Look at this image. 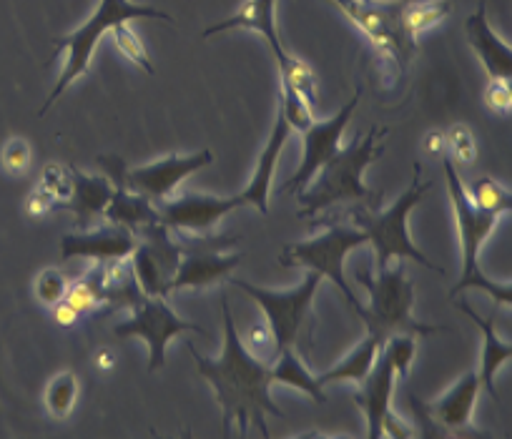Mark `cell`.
Listing matches in <instances>:
<instances>
[{"mask_svg": "<svg viewBox=\"0 0 512 439\" xmlns=\"http://www.w3.org/2000/svg\"><path fill=\"white\" fill-rule=\"evenodd\" d=\"M221 319H224V349L219 359L204 357L191 342H186V347L196 359L199 374L214 389L224 432L229 434L231 424H239L241 434L249 432V427H256L262 437H269L267 414L284 419V412L272 399V364L254 357L244 347L226 297H221Z\"/></svg>", "mask_w": 512, "mask_h": 439, "instance_id": "cell-1", "label": "cell"}, {"mask_svg": "<svg viewBox=\"0 0 512 439\" xmlns=\"http://www.w3.org/2000/svg\"><path fill=\"white\" fill-rule=\"evenodd\" d=\"M390 128H369L367 136L357 133L352 146L339 149L312 181V189H302L299 194V204L302 211L299 216H317L319 211L332 209L334 204H367L374 206L372 199H379V194H372L367 186L362 184V174L372 161H377L384 154L382 138H387Z\"/></svg>", "mask_w": 512, "mask_h": 439, "instance_id": "cell-2", "label": "cell"}, {"mask_svg": "<svg viewBox=\"0 0 512 439\" xmlns=\"http://www.w3.org/2000/svg\"><path fill=\"white\" fill-rule=\"evenodd\" d=\"M432 189V181H422V164L412 166V184L402 191L400 199L384 211H374V206L359 204L354 206L352 214L354 226L367 236V244H372L374 256H377V269L390 266L392 259L417 261L432 271H440V266L432 264L425 254L415 246L410 236V214L420 204L422 196Z\"/></svg>", "mask_w": 512, "mask_h": 439, "instance_id": "cell-3", "label": "cell"}, {"mask_svg": "<svg viewBox=\"0 0 512 439\" xmlns=\"http://www.w3.org/2000/svg\"><path fill=\"white\" fill-rule=\"evenodd\" d=\"M357 281L367 289L369 304L367 309L359 307L357 314L367 322V332L377 334L379 339H387L392 334H437L445 332V327L417 322L412 307H415V286L407 276L405 264L384 266L377 269V276L369 271L357 269Z\"/></svg>", "mask_w": 512, "mask_h": 439, "instance_id": "cell-4", "label": "cell"}, {"mask_svg": "<svg viewBox=\"0 0 512 439\" xmlns=\"http://www.w3.org/2000/svg\"><path fill=\"white\" fill-rule=\"evenodd\" d=\"M139 18H156V21H169V23L174 21L169 13L159 11V8L154 6H141V3H131V0H101L96 11H93V16L88 18L78 31L58 38L56 53L66 51L68 56H66V63H63L61 76H58V83L53 86V91L48 93L46 103H43L41 116H46V111H51L53 103L66 93V88L71 86L76 78H81L83 73H88L93 51H96L103 33H111L113 26H118V23H131V21H139Z\"/></svg>", "mask_w": 512, "mask_h": 439, "instance_id": "cell-5", "label": "cell"}, {"mask_svg": "<svg viewBox=\"0 0 512 439\" xmlns=\"http://www.w3.org/2000/svg\"><path fill=\"white\" fill-rule=\"evenodd\" d=\"M445 176H447V191H450L452 211H455L457 231H460V246H462V274L460 281L450 289V297H457L465 289H480L490 294L495 304H512V289L510 284H497V281L487 279L482 274L477 256H480L482 244L487 236L495 231L500 214L492 211H480L470 204L465 194V184H462L460 174L455 169V161L445 159Z\"/></svg>", "mask_w": 512, "mask_h": 439, "instance_id": "cell-6", "label": "cell"}, {"mask_svg": "<svg viewBox=\"0 0 512 439\" xmlns=\"http://www.w3.org/2000/svg\"><path fill=\"white\" fill-rule=\"evenodd\" d=\"M231 284L239 286L246 297H251L259 304V309L267 317V324L272 327L274 339H277L279 354L282 349L294 347L299 342V337L307 332L309 319H312L314 294H317L319 284H322V276L317 271L307 269V276H304L302 284L287 291L262 289V286H254L251 281L244 279H234Z\"/></svg>", "mask_w": 512, "mask_h": 439, "instance_id": "cell-7", "label": "cell"}, {"mask_svg": "<svg viewBox=\"0 0 512 439\" xmlns=\"http://www.w3.org/2000/svg\"><path fill=\"white\" fill-rule=\"evenodd\" d=\"M362 244H367V236H364L357 226L332 224L327 231L312 236V239L287 246V249L279 254V264L304 266V269L317 271L322 279L324 276L332 279V284L347 297L349 307L357 312L362 304L357 302L354 291L349 289L347 279H344V259Z\"/></svg>", "mask_w": 512, "mask_h": 439, "instance_id": "cell-8", "label": "cell"}, {"mask_svg": "<svg viewBox=\"0 0 512 439\" xmlns=\"http://www.w3.org/2000/svg\"><path fill=\"white\" fill-rule=\"evenodd\" d=\"M334 6L364 33L384 61L405 68L415 53L417 41L402 26V0H332Z\"/></svg>", "mask_w": 512, "mask_h": 439, "instance_id": "cell-9", "label": "cell"}, {"mask_svg": "<svg viewBox=\"0 0 512 439\" xmlns=\"http://www.w3.org/2000/svg\"><path fill=\"white\" fill-rule=\"evenodd\" d=\"M131 309H134V314L126 322L116 324L113 332L118 337H141L149 344V372H159V369L166 367V347H169L174 337L184 332H196L206 337V332L199 324L181 319L166 304L164 297H144Z\"/></svg>", "mask_w": 512, "mask_h": 439, "instance_id": "cell-10", "label": "cell"}, {"mask_svg": "<svg viewBox=\"0 0 512 439\" xmlns=\"http://www.w3.org/2000/svg\"><path fill=\"white\" fill-rule=\"evenodd\" d=\"M395 364L390 354L379 349L374 367L369 369L367 377L359 382V389H354L352 399L362 409L367 419V437H410V427L392 412V392H395Z\"/></svg>", "mask_w": 512, "mask_h": 439, "instance_id": "cell-11", "label": "cell"}, {"mask_svg": "<svg viewBox=\"0 0 512 439\" xmlns=\"http://www.w3.org/2000/svg\"><path fill=\"white\" fill-rule=\"evenodd\" d=\"M359 96H362V88H357L352 101H349L347 106L339 108V111L334 113L329 121H314L312 126L302 133L304 136V159H302V164H299V169L294 171L292 179L282 186V194H294V191L307 189V186L314 181V176H317V171L322 169V166L327 164V161L332 159L339 149H342V146H339V141H342L344 128H347L349 118H352L354 108H357Z\"/></svg>", "mask_w": 512, "mask_h": 439, "instance_id": "cell-12", "label": "cell"}, {"mask_svg": "<svg viewBox=\"0 0 512 439\" xmlns=\"http://www.w3.org/2000/svg\"><path fill=\"white\" fill-rule=\"evenodd\" d=\"M179 241L184 249V256L176 264L174 276L166 284V291H181V289H206V286L219 284L221 279H226L229 271H234L239 266V261L244 259L241 254H221V246L216 249H206L204 239H194L186 231H179Z\"/></svg>", "mask_w": 512, "mask_h": 439, "instance_id": "cell-13", "label": "cell"}, {"mask_svg": "<svg viewBox=\"0 0 512 439\" xmlns=\"http://www.w3.org/2000/svg\"><path fill=\"white\" fill-rule=\"evenodd\" d=\"M480 379L477 372H467L457 379L452 389H447L440 399L432 404L420 402L417 397H410L412 409L422 417H427V424L435 427V434H482L472 429V414H475L477 394H480Z\"/></svg>", "mask_w": 512, "mask_h": 439, "instance_id": "cell-14", "label": "cell"}, {"mask_svg": "<svg viewBox=\"0 0 512 439\" xmlns=\"http://www.w3.org/2000/svg\"><path fill=\"white\" fill-rule=\"evenodd\" d=\"M214 161V154L209 149L196 151V154L181 156L171 154L166 159L154 161L149 166H139V169H126L123 171V184L136 194L146 196L151 201H164L169 199L176 191V186L199 169L209 166Z\"/></svg>", "mask_w": 512, "mask_h": 439, "instance_id": "cell-15", "label": "cell"}, {"mask_svg": "<svg viewBox=\"0 0 512 439\" xmlns=\"http://www.w3.org/2000/svg\"><path fill=\"white\" fill-rule=\"evenodd\" d=\"M239 196H204V194H181L179 199H164L159 201L156 211L164 226H171L176 231H186V234H209L224 216L239 209Z\"/></svg>", "mask_w": 512, "mask_h": 439, "instance_id": "cell-16", "label": "cell"}, {"mask_svg": "<svg viewBox=\"0 0 512 439\" xmlns=\"http://www.w3.org/2000/svg\"><path fill=\"white\" fill-rule=\"evenodd\" d=\"M134 251H136L134 234L121 224L98 226L96 231H88V234L63 236V259L88 256V259L111 261V259H126V256L134 254Z\"/></svg>", "mask_w": 512, "mask_h": 439, "instance_id": "cell-17", "label": "cell"}, {"mask_svg": "<svg viewBox=\"0 0 512 439\" xmlns=\"http://www.w3.org/2000/svg\"><path fill=\"white\" fill-rule=\"evenodd\" d=\"M467 41H470L472 51L485 66L487 76L492 81H510L512 78V48L492 31L490 21H487L485 3L477 6V11L467 18Z\"/></svg>", "mask_w": 512, "mask_h": 439, "instance_id": "cell-18", "label": "cell"}, {"mask_svg": "<svg viewBox=\"0 0 512 439\" xmlns=\"http://www.w3.org/2000/svg\"><path fill=\"white\" fill-rule=\"evenodd\" d=\"M292 136V126L284 118L282 106L277 108V121H274L272 136H269L267 146H264L262 156H259V164H256L254 174H251L249 186L239 194L241 204H251L259 214H269V189H272L274 169H277V159L282 154L284 143Z\"/></svg>", "mask_w": 512, "mask_h": 439, "instance_id": "cell-19", "label": "cell"}, {"mask_svg": "<svg viewBox=\"0 0 512 439\" xmlns=\"http://www.w3.org/2000/svg\"><path fill=\"white\" fill-rule=\"evenodd\" d=\"M274 11H277V0H246L244 6L234 13L226 21L216 23V26L206 28L201 36L211 38L214 33H224V31H256L262 33L264 38L272 46L274 58H277L279 68L289 61V53L284 51L282 41H279L277 33V21H274Z\"/></svg>", "mask_w": 512, "mask_h": 439, "instance_id": "cell-20", "label": "cell"}, {"mask_svg": "<svg viewBox=\"0 0 512 439\" xmlns=\"http://www.w3.org/2000/svg\"><path fill=\"white\" fill-rule=\"evenodd\" d=\"M462 312L477 324L482 334V357H480V372H477V379H480V387H485L492 397H497L495 392V374L500 372L502 364H507L512 359V347L502 342L495 332V324L492 319L480 317L475 309H470L467 304H460Z\"/></svg>", "mask_w": 512, "mask_h": 439, "instance_id": "cell-21", "label": "cell"}, {"mask_svg": "<svg viewBox=\"0 0 512 439\" xmlns=\"http://www.w3.org/2000/svg\"><path fill=\"white\" fill-rule=\"evenodd\" d=\"M68 171H71L73 194H71V199L66 201V206L68 209L76 211L78 224H83V221H91L93 216L103 214L108 206V201H111V196H113V189L108 186V181L93 179V176L81 174V171L73 169V166H68Z\"/></svg>", "mask_w": 512, "mask_h": 439, "instance_id": "cell-22", "label": "cell"}, {"mask_svg": "<svg viewBox=\"0 0 512 439\" xmlns=\"http://www.w3.org/2000/svg\"><path fill=\"white\" fill-rule=\"evenodd\" d=\"M379 349H382V339H379L377 334L367 332V337H364L362 342H359L357 347H354L352 352L342 359V362L334 364L329 372L319 374L317 382L322 384V387H327V384H332V382L359 384L364 377H367L369 369L374 367V359H377Z\"/></svg>", "mask_w": 512, "mask_h": 439, "instance_id": "cell-23", "label": "cell"}, {"mask_svg": "<svg viewBox=\"0 0 512 439\" xmlns=\"http://www.w3.org/2000/svg\"><path fill=\"white\" fill-rule=\"evenodd\" d=\"M272 377L274 384H287V387L297 389V392L307 394L309 399H314L317 404L327 402V394H324V387L317 382L312 372L304 367L302 357L297 354V349L289 347L282 349V352L274 357L272 364Z\"/></svg>", "mask_w": 512, "mask_h": 439, "instance_id": "cell-24", "label": "cell"}, {"mask_svg": "<svg viewBox=\"0 0 512 439\" xmlns=\"http://www.w3.org/2000/svg\"><path fill=\"white\" fill-rule=\"evenodd\" d=\"M66 302L76 309L78 314H96L98 309L106 307V286H103V264L93 266L88 274L73 281L66 291Z\"/></svg>", "mask_w": 512, "mask_h": 439, "instance_id": "cell-25", "label": "cell"}, {"mask_svg": "<svg viewBox=\"0 0 512 439\" xmlns=\"http://www.w3.org/2000/svg\"><path fill=\"white\" fill-rule=\"evenodd\" d=\"M450 13V0H415V3H405V8H402V26L417 41L422 33L440 26Z\"/></svg>", "mask_w": 512, "mask_h": 439, "instance_id": "cell-26", "label": "cell"}, {"mask_svg": "<svg viewBox=\"0 0 512 439\" xmlns=\"http://www.w3.org/2000/svg\"><path fill=\"white\" fill-rule=\"evenodd\" d=\"M78 402V377L73 372H61L48 382L43 392V404L53 419H68Z\"/></svg>", "mask_w": 512, "mask_h": 439, "instance_id": "cell-27", "label": "cell"}, {"mask_svg": "<svg viewBox=\"0 0 512 439\" xmlns=\"http://www.w3.org/2000/svg\"><path fill=\"white\" fill-rule=\"evenodd\" d=\"M465 194L470 204L480 211H492V214L502 216L512 209V194L490 176H480L477 181L467 184Z\"/></svg>", "mask_w": 512, "mask_h": 439, "instance_id": "cell-28", "label": "cell"}, {"mask_svg": "<svg viewBox=\"0 0 512 439\" xmlns=\"http://www.w3.org/2000/svg\"><path fill=\"white\" fill-rule=\"evenodd\" d=\"M279 73H282V83H289L312 108L317 106V76L309 63L289 53V61L279 68Z\"/></svg>", "mask_w": 512, "mask_h": 439, "instance_id": "cell-29", "label": "cell"}, {"mask_svg": "<svg viewBox=\"0 0 512 439\" xmlns=\"http://www.w3.org/2000/svg\"><path fill=\"white\" fill-rule=\"evenodd\" d=\"M415 337L417 334H410V332L392 334V337H387V344H382V349L390 354L392 364H395L397 377L402 379L410 377L412 372V362H415V354H417Z\"/></svg>", "mask_w": 512, "mask_h": 439, "instance_id": "cell-30", "label": "cell"}, {"mask_svg": "<svg viewBox=\"0 0 512 439\" xmlns=\"http://www.w3.org/2000/svg\"><path fill=\"white\" fill-rule=\"evenodd\" d=\"M279 106H282V113H284V118H287L289 126H292V131L297 128V131L304 133L314 123L312 106H309V103L304 101V98L299 96V93L294 91L289 83H282V96H279Z\"/></svg>", "mask_w": 512, "mask_h": 439, "instance_id": "cell-31", "label": "cell"}, {"mask_svg": "<svg viewBox=\"0 0 512 439\" xmlns=\"http://www.w3.org/2000/svg\"><path fill=\"white\" fill-rule=\"evenodd\" d=\"M111 33H113V41H116V48L128 58V61L136 63L141 71L154 73V66H151V58H149V53H146L144 43H141L139 36L131 31V26H128V23H118V26H113Z\"/></svg>", "mask_w": 512, "mask_h": 439, "instance_id": "cell-32", "label": "cell"}, {"mask_svg": "<svg viewBox=\"0 0 512 439\" xmlns=\"http://www.w3.org/2000/svg\"><path fill=\"white\" fill-rule=\"evenodd\" d=\"M68 286H71V281L61 269H43L33 289H36V299L43 307H56L58 302L66 299Z\"/></svg>", "mask_w": 512, "mask_h": 439, "instance_id": "cell-33", "label": "cell"}, {"mask_svg": "<svg viewBox=\"0 0 512 439\" xmlns=\"http://www.w3.org/2000/svg\"><path fill=\"white\" fill-rule=\"evenodd\" d=\"M244 347L249 349L254 357L264 359V362H272L277 357V339H274L272 327L267 322H254L246 327L244 334H239Z\"/></svg>", "mask_w": 512, "mask_h": 439, "instance_id": "cell-34", "label": "cell"}, {"mask_svg": "<svg viewBox=\"0 0 512 439\" xmlns=\"http://www.w3.org/2000/svg\"><path fill=\"white\" fill-rule=\"evenodd\" d=\"M447 146H450L457 164L472 166L477 161L475 136H472V131L465 126V123H455V126L447 131Z\"/></svg>", "mask_w": 512, "mask_h": 439, "instance_id": "cell-35", "label": "cell"}, {"mask_svg": "<svg viewBox=\"0 0 512 439\" xmlns=\"http://www.w3.org/2000/svg\"><path fill=\"white\" fill-rule=\"evenodd\" d=\"M31 143L26 138H11V141L3 146V154H0V161H3V169L11 176H23L31 169Z\"/></svg>", "mask_w": 512, "mask_h": 439, "instance_id": "cell-36", "label": "cell"}, {"mask_svg": "<svg viewBox=\"0 0 512 439\" xmlns=\"http://www.w3.org/2000/svg\"><path fill=\"white\" fill-rule=\"evenodd\" d=\"M485 103L490 111H495L497 116H510L512 113V91L510 81H492L487 86Z\"/></svg>", "mask_w": 512, "mask_h": 439, "instance_id": "cell-37", "label": "cell"}, {"mask_svg": "<svg viewBox=\"0 0 512 439\" xmlns=\"http://www.w3.org/2000/svg\"><path fill=\"white\" fill-rule=\"evenodd\" d=\"M56 206H61V204H58L56 196H53L48 189H43V186H38V189L33 191L31 196H28L26 214L33 216V219H38V216L48 214V211H53Z\"/></svg>", "mask_w": 512, "mask_h": 439, "instance_id": "cell-38", "label": "cell"}, {"mask_svg": "<svg viewBox=\"0 0 512 439\" xmlns=\"http://www.w3.org/2000/svg\"><path fill=\"white\" fill-rule=\"evenodd\" d=\"M422 151L427 154V159H442L447 151V136L442 131H427V136L422 138Z\"/></svg>", "mask_w": 512, "mask_h": 439, "instance_id": "cell-39", "label": "cell"}, {"mask_svg": "<svg viewBox=\"0 0 512 439\" xmlns=\"http://www.w3.org/2000/svg\"><path fill=\"white\" fill-rule=\"evenodd\" d=\"M51 309H53V322H56L61 329H73L78 324V319H81V314H78L76 309L66 302V299H63V302H58L56 307H51Z\"/></svg>", "mask_w": 512, "mask_h": 439, "instance_id": "cell-40", "label": "cell"}, {"mask_svg": "<svg viewBox=\"0 0 512 439\" xmlns=\"http://www.w3.org/2000/svg\"><path fill=\"white\" fill-rule=\"evenodd\" d=\"M93 364H96L101 372H111L113 367H116V354H113V349H96V354H93Z\"/></svg>", "mask_w": 512, "mask_h": 439, "instance_id": "cell-41", "label": "cell"}]
</instances>
